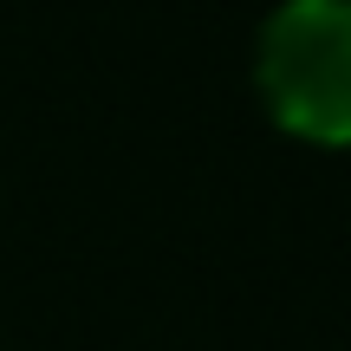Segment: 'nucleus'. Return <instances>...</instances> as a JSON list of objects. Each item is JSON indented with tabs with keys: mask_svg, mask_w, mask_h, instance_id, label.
<instances>
[{
	"mask_svg": "<svg viewBox=\"0 0 351 351\" xmlns=\"http://www.w3.org/2000/svg\"><path fill=\"white\" fill-rule=\"evenodd\" d=\"M261 91L293 137L351 143V0H287L261 26Z\"/></svg>",
	"mask_w": 351,
	"mask_h": 351,
	"instance_id": "f257e3e1",
	"label": "nucleus"
}]
</instances>
